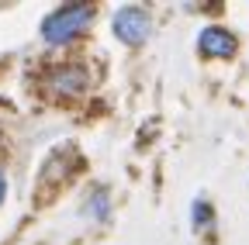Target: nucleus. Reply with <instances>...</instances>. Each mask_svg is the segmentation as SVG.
<instances>
[{"label": "nucleus", "instance_id": "1", "mask_svg": "<svg viewBox=\"0 0 249 245\" xmlns=\"http://www.w3.org/2000/svg\"><path fill=\"white\" fill-rule=\"evenodd\" d=\"M90 21H93V7L90 4H62V7H55L42 21V38H45V45L62 49L73 38H80L90 28Z\"/></svg>", "mask_w": 249, "mask_h": 245}, {"label": "nucleus", "instance_id": "2", "mask_svg": "<svg viewBox=\"0 0 249 245\" xmlns=\"http://www.w3.org/2000/svg\"><path fill=\"white\" fill-rule=\"evenodd\" d=\"M111 32L121 45H128V49H142L152 35V17L145 7H135V4H124L114 11L111 17Z\"/></svg>", "mask_w": 249, "mask_h": 245}, {"label": "nucleus", "instance_id": "3", "mask_svg": "<svg viewBox=\"0 0 249 245\" xmlns=\"http://www.w3.org/2000/svg\"><path fill=\"white\" fill-rule=\"evenodd\" d=\"M90 86V73L83 66H59L49 73V90L55 97H80Z\"/></svg>", "mask_w": 249, "mask_h": 245}, {"label": "nucleus", "instance_id": "4", "mask_svg": "<svg viewBox=\"0 0 249 245\" xmlns=\"http://www.w3.org/2000/svg\"><path fill=\"white\" fill-rule=\"evenodd\" d=\"M197 49L211 59H229V55H235V35L225 32V28H218V24H211L197 35Z\"/></svg>", "mask_w": 249, "mask_h": 245}, {"label": "nucleus", "instance_id": "5", "mask_svg": "<svg viewBox=\"0 0 249 245\" xmlns=\"http://www.w3.org/2000/svg\"><path fill=\"white\" fill-rule=\"evenodd\" d=\"M107 211H111V197H107V190H93V197L87 200V214H90V218H97V221H104V218H107Z\"/></svg>", "mask_w": 249, "mask_h": 245}, {"label": "nucleus", "instance_id": "6", "mask_svg": "<svg viewBox=\"0 0 249 245\" xmlns=\"http://www.w3.org/2000/svg\"><path fill=\"white\" fill-rule=\"evenodd\" d=\"M211 221H214V218H211V204H208V200H194V228H197V231H201V228L208 231Z\"/></svg>", "mask_w": 249, "mask_h": 245}, {"label": "nucleus", "instance_id": "7", "mask_svg": "<svg viewBox=\"0 0 249 245\" xmlns=\"http://www.w3.org/2000/svg\"><path fill=\"white\" fill-rule=\"evenodd\" d=\"M4 197H7V176H4V169H0V204H4Z\"/></svg>", "mask_w": 249, "mask_h": 245}]
</instances>
